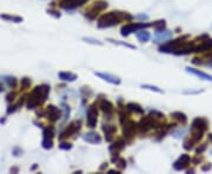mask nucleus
Masks as SVG:
<instances>
[{
    "mask_svg": "<svg viewBox=\"0 0 212 174\" xmlns=\"http://www.w3.org/2000/svg\"><path fill=\"white\" fill-rule=\"evenodd\" d=\"M13 96H14V94H8V95H7V100L11 101V100L13 99Z\"/></svg>",
    "mask_w": 212,
    "mask_h": 174,
    "instance_id": "obj_33",
    "label": "nucleus"
},
{
    "mask_svg": "<svg viewBox=\"0 0 212 174\" xmlns=\"http://www.w3.org/2000/svg\"><path fill=\"white\" fill-rule=\"evenodd\" d=\"M97 115H98V112L94 108V106L90 107L88 112H87V125H88V127H91V128L96 127V125H97Z\"/></svg>",
    "mask_w": 212,
    "mask_h": 174,
    "instance_id": "obj_5",
    "label": "nucleus"
},
{
    "mask_svg": "<svg viewBox=\"0 0 212 174\" xmlns=\"http://www.w3.org/2000/svg\"><path fill=\"white\" fill-rule=\"evenodd\" d=\"M152 26H155L157 28V31H163L165 28V21L164 20H160V21H157Z\"/></svg>",
    "mask_w": 212,
    "mask_h": 174,
    "instance_id": "obj_23",
    "label": "nucleus"
},
{
    "mask_svg": "<svg viewBox=\"0 0 212 174\" xmlns=\"http://www.w3.org/2000/svg\"><path fill=\"white\" fill-rule=\"evenodd\" d=\"M206 126H207V122L205 119H201V118H198L193 121L192 124V130H198L197 132L199 133H203L205 130H206Z\"/></svg>",
    "mask_w": 212,
    "mask_h": 174,
    "instance_id": "obj_7",
    "label": "nucleus"
},
{
    "mask_svg": "<svg viewBox=\"0 0 212 174\" xmlns=\"http://www.w3.org/2000/svg\"><path fill=\"white\" fill-rule=\"evenodd\" d=\"M172 115H173V117H176V118H177V119H179V120H183V122H186V117H185V114L180 113V112H174Z\"/></svg>",
    "mask_w": 212,
    "mask_h": 174,
    "instance_id": "obj_26",
    "label": "nucleus"
},
{
    "mask_svg": "<svg viewBox=\"0 0 212 174\" xmlns=\"http://www.w3.org/2000/svg\"><path fill=\"white\" fill-rule=\"evenodd\" d=\"M127 108L131 109V111H133V112H136V113H143V109H141L140 106L137 105V104H128V105H127Z\"/></svg>",
    "mask_w": 212,
    "mask_h": 174,
    "instance_id": "obj_22",
    "label": "nucleus"
},
{
    "mask_svg": "<svg viewBox=\"0 0 212 174\" xmlns=\"http://www.w3.org/2000/svg\"><path fill=\"white\" fill-rule=\"evenodd\" d=\"M141 87H143V88H147V90H151V91H155V92H159V93L161 92V91H160V90H159L158 87H155V86H151V85H143Z\"/></svg>",
    "mask_w": 212,
    "mask_h": 174,
    "instance_id": "obj_28",
    "label": "nucleus"
},
{
    "mask_svg": "<svg viewBox=\"0 0 212 174\" xmlns=\"http://www.w3.org/2000/svg\"><path fill=\"white\" fill-rule=\"evenodd\" d=\"M134 130H136V124L132 122V121L127 122L126 125H125V127H124V135H126V136H132L133 133H134Z\"/></svg>",
    "mask_w": 212,
    "mask_h": 174,
    "instance_id": "obj_15",
    "label": "nucleus"
},
{
    "mask_svg": "<svg viewBox=\"0 0 212 174\" xmlns=\"http://www.w3.org/2000/svg\"><path fill=\"white\" fill-rule=\"evenodd\" d=\"M137 38L140 42H146V41L150 39V33L146 32V31H143V32H138L137 33Z\"/></svg>",
    "mask_w": 212,
    "mask_h": 174,
    "instance_id": "obj_18",
    "label": "nucleus"
},
{
    "mask_svg": "<svg viewBox=\"0 0 212 174\" xmlns=\"http://www.w3.org/2000/svg\"><path fill=\"white\" fill-rule=\"evenodd\" d=\"M0 18H2V19H5V20H11V21H14V23H21V21H23V18H20V17H11V15L1 14Z\"/></svg>",
    "mask_w": 212,
    "mask_h": 174,
    "instance_id": "obj_20",
    "label": "nucleus"
},
{
    "mask_svg": "<svg viewBox=\"0 0 212 174\" xmlns=\"http://www.w3.org/2000/svg\"><path fill=\"white\" fill-rule=\"evenodd\" d=\"M186 71H187L189 73H192V74L197 75V77H199V78L204 79V80L212 81V77H211V75H209V74H206V73H204V72H200V71H198V69H195V68H190V67H187V68H186Z\"/></svg>",
    "mask_w": 212,
    "mask_h": 174,
    "instance_id": "obj_12",
    "label": "nucleus"
},
{
    "mask_svg": "<svg viewBox=\"0 0 212 174\" xmlns=\"http://www.w3.org/2000/svg\"><path fill=\"white\" fill-rule=\"evenodd\" d=\"M1 90H2V88H1V87H0V91H1Z\"/></svg>",
    "mask_w": 212,
    "mask_h": 174,
    "instance_id": "obj_34",
    "label": "nucleus"
},
{
    "mask_svg": "<svg viewBox=\"0 0 212 174\" xmlns=\"http://www.w3.org/2000/svg\"><path fill=\"white\" fill-rule=\"evenodd\" d=\"M119 166H120V168H125L126 167V162L123 160V159H120L119 160Z\"/></svg>",
    "mask_w": 212,
    "mask_h": 174,
    "instance_id": "obj_32",
    "label": "nucleus"
},
{
    "mask_svg": "<svg viewBox=\"0 0 212 174\" xmlns=\"http://www.w3.org/2000/svg\"><path fill=\"white\" fill-rule=\"evenodd\" d=\"M59 147L61 148V149H70L72 146H71V144H66V142H64V144H61Z\"/></svg>",
    "mask_w": 212,
    "mask_h": 174,
    "instance_id": "obj_30",
    "label": "nucleus"
},
{
    "mask_svg": "<svg viewBox=\"0 0 212 174\" xmlns=\"http://www.w3.org/2000/svg\"><path fill=\"white\" fill-rule=\"evenodd\" d=\"M87 0H63L60 6L65 10H73L78 6H81L83 4H85Z\"/></svg>",
    "mask_w": 212,
    "mask_h": 174,
    "instance_id": "obj_4",
    "label": "nucleus"
},
{
    "mask_svg": "<svg viewBox=\"0 0 212 174\" xmlns=\"http://www.w3.org/2000/svg\"><path fill=\"white\" fill-rule=\"evenodd\" d=\"M150 25L149 24H144V23H139V24H128V25H125V26L121 28V35L123 37H127L128 34L133 33V32H138L139 29H143V28H146Z\"/></svg>",
    "mask_w": 212,
    "mask_h": 174,
    "instance_id": "obj_3",
    "label": "nucleus"
},
{
    "mask_svg": "<svg viewBox=\"0 0 212 174\" xmlns=\"http://www.w3.org/2000/svg\"><path fill=\"white\" fill-rule=\"evenodd\" d=\"M170 37H171V32H167V31H165L163 33H161V31H158L155 33V40L157 41H165L166 39H169Z\"/></svg>",
    "mask_w": 212,
    "mask_h": 174,
    "instance_id": "obj_17",
    "label": "nucleus"
},
{
    "mask_svg": "<svg viewBox=\"0 0 212 174\" xmlns=\"http://www.w3.org/2000/svg\"><path fill=\"white\" fill-rule=\"evenodd\" d=\"M83 138H84L85 141H87L90 144H100V141H101V138L97 133H93V132L86 133Z\"/></svg>",
    "mask_w": 212,
    "mask_h": 174,
    "instance_id": "obj_10",
    "label": "nucleus"
},
{
    "mask_svg": "<svg viewBox=\"0 0 212 174\" xmlns=\"http://www.w3.org/2000/svg\"><path fill=\"white\" fill-rule=\"evenodd\" d=\"M189 162H190V157H189L187 154H184V155H182L178 160L174 162L173 167H174V169H177V171H182V169H184V168L189 165Z\"/></svg>",
    "mask_w": 212,
    "mask_h": 174,
    "instance_id": "obj_6",
    "label": "nucleus"
},
{
    "mask_svg": "<svg viewBox=\"0 0 212 174\" xmlns=\"http://www.w3.org/2000/svg\"><path fill=\"white\" fill-rule=\"evenodd\" d=\"M103 131H104V132L106 133V135H107V136H106V140L110 141L113 132L115 131V128H114L113 126H109V125H107V126H104V127H103Z\"/></svg>",
    "mask_w": 212,
    "mask_h": 174,
    "instance_id": "obj_19",
    "label": "nucleus"
},
{
    "mask_svg": "<svg viewBox=\"0 0 212 174\" xmlns=\"http://www.w3.org/2000/svg\"><path fill=\"white\" fill-rule=\"evenodd\" d=\"M121 17L119 15V13H115V12H111V13L105 14L104 17L100 18L98 23L99 27H111L117 25L119 21H120Z\"/></svg>",
    "mask_w": 212,
    "mask_h": 174,
    "instance_id": "obj_2",
    "label": "nucleus"
},
{
    "mask_svg": "<svg viewBox=\"0 0 212 174\" xmlns=\"http://www.w3.org/2000/svg\"><path fill=\"white\" fill-rule=\"evenodd\" d=\"M48 92H50V87L47 85H42V86L35 87V90L32 92L29 101L27 102V107L28 108L37 107L39 104H41L44 100H46Z\"/></svg>",
    "mask_w": 212,
    "mask_h": 174,
    "instance_id": "obj_1",
    "label": "nucleus"
},
{
    "mask_svg": "<svg viewBox=\"0 0 212 174\" xmlns=\"http://www.w3.org/2000/svg\"><path fill=\"white\" fill-rule=\"evenodd\" d=\"M53 128H46L45 131H44V135H45V138H47V139H50V138H52L53 136Z\"/></svg>",
    "mask_w": 212,
    "mask_h": 174,
    "instance_id": "obj_27",
    "label": "nucleus"
},
{
    "mask_svg": "<svg viewBox=\"0 0 212 174\" xmlns=\"http://www.w3.org/2000/svg\"><path fill=\"white\" fill-rule=\"evenodd\" d=\"M105 7H107V4H106V2H101V1H99V2H96V4H94V6L92 7V10H91V11H88L86 15H88V14H91V13L96 14L97 12H99V11L104 10Z\"/></svg>",
    "mask_w": 212,
    "mask_h": 174,
    "instance_id": "obj_16",
    "label": "nucleus"
},
{
    "mask_svg": "<svg viewBox=\"0 0 212 174\" xmlns=\"http://www.w3.org/2000/svg\"><path fill=\"white\" fill-rule=\"evenodd\" d=\"M47 113H48V114H47L48 119H51L52 121H56L60 118V111H59L56 106H53V105L48 106V108H47Z\"/></svg>",
    "mask_w": 212,
    "mask_h": 174,
    "instance_id": "obj_9",
    "label": "nucleus"
},
{
    "mask_svg": "<svg viewBox=\"0 0 212 174\" xmlns=\"http://www.w3.org/2000/svg\"><path fill=\"white\" fill-rule=\"evenodd\" d=\"M58 77L61 79V80L64 81H74L77 79V75L75 74H73V73H69V72H60L59 74H58Z\"/></svg>",
    "mask_w": 212,
    "mask_h": 174,
    "instance_id": "obj_14",
    "label": "nucleus"
},
{
    "mask_svg": "<svg viewBox=\"0 0 212 174\" xmlns=\"http://www.w3.org/2000/svg\"><path fill=\"white\" fill-rule=\"evenodd\" d=\"M123 147H124V142H123V140H118V141H117V144H114V146H112L110 149H111V151H113V149L119 151V149H121Z\"/></svg>",
    "mask_w": 212,
    "mask_h": 174,
    "instance_id": "obj_25",
    "label": "nucleus"
},
{
    "mask_svg": "<svg viewBox=\"0 0 212 174\" xmlns=\"http://www.w3.org/2000/svg\"><path fill=\"white\" fill-rule=\"evenodd\" d=\"M6 81H7L8 86H11V87H14V86H15V84H17V81H15V79H14V78H7V79H6Z\"/></svg>",
    "mask_w": 212,
    "mask_h": 174,
    "instance_id": "obj_29",
    "label": "nucleus"
},
{
    "mask_svg": "<svg viewBox=\"0 0 212 174\" xmlns=\"http://www.w3.org/2000/svg\"><path fill=\"white\" fill-rule=\"evenodd\" d=\"M96 75H98L99 78L104 79L105 81H109V82H111V84H113V85H119V84H120V80H119L117 77H114V75H111V74H105V73H97V72H96Z\"/></svg>",
    "mask_w": 212,
    "mask_h": 174,
    "instance_id": "obj_11",
    "label": "nucleus"
},
{
    "mask_svg": "<svg viewBox=\"0 0 212 174\" xmlns=\"http://www.w3.org/2000/svg\"><path fill=\"white\" fill-rule=\"evenodd\" d=\"M153 125H155V122L152 121V119L150 118V117H146V118H144L140 122V130L143 132H146V131H149L150 128H152L153 127Z\"/></svg>",
    "mask_w": 212,
    "mask_h": 174,
    "instance_id": "obj_13",
    "label": "nucleus"
},
{
    "mask_svg": "<svg viewBox=\"0 0 212 174\" xmlns=\"http://www.w3.org/2000/svg\"><path fill=\"white\" fill-rule=\"evenodd\" d=\"M80 128V121H74V122H72L70 126H69V128L65 131V132H63L61 134V139H64V138H66V136H70L71 134H73L75 131H78Z\"/></svg>",
    "mask_w": 212,
    "mask_h": 174,
    "instance_id": "obj_8",
    "label": "nucleus"
},
{
    "mask_svg": "<svg viewBox=\"0 0 212 174\" xmlns=\"http://www.w3.org/2000/svg\"><path fill=\"white\" fill-rule=\"evenodd\" d=\"M52 140L51 139H47V138H45L44 140H42V146L44 148H46V149H48V148H52Z\"/></svg>",
    "mask_w": 212,
    "mask_h": 174,
    "instance_id": "obj_24",
    "label": "nucleus"
},
{
    "mask_svg": "<svg viewBox=\"0 0 212 174\" xmlns=\"http://www.w3.org/2000/svg\"><path fill=\"white\" fill-rule=\"evenodd\" d=\"M112 104L111 102H109V101H103L101 102V108H103V111L105 112V113H110L111 111H112Z\"/></svg>",
    "mask_w": 212,
    "mask_h": 174,
    "instance_id": "obj_21",
    "label": "nucleus"
},
{
    "mask_svg": "<svg viewBox=\"0 0 212 174\" xmlns=\"http://www.w3.org/2000/svg\"><path fill=\"white\" fill-rule=\"evenodd\" d=\"M21 82H23V86H24V87H27L28 85H29V80H28L27 78H24Z\"/></svg>",
    "mask_w": 212,
    "mask_h": 174,
    "instance_id": "obj_31",
    "label": "nucleus"
}]
</instances>
